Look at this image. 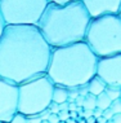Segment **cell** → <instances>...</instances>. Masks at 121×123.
I'll list each match as a JSON object with an SVG mask.
<instances>
[{
  "mask_svg": "<svg viewBox=\"0 0 121 123\" xmlns=\"http://www.w3.org/2000/svg\"><path fill=\"white\" fill-rule=\"evenodd\" d=\"M104 93L108 96V98L111 101L119 100L120 96H121V87H117V86H107Z\"/></svg>",
  "mask_w": 121,
  "mask_h": 123,
  "instance_id": "7c38bea8",
  "label": "cell"
},
{
  "mask_svg": "<svg viewBox=\"0 0 121 123\" xmlns=\"http://www.w3.org/2000/svg\"><path fill=\"white\" fill-rule=\"evenodd\" d=\"M86 123H97V119L94 117H90V118L86 119Z\"/></svg>",
  "mask_w": 121,
  "mask_h": 123,
  "instance_id": "d6a6232c",
  "label": "cell"
},
{
  "mask_svg": "<svg viewBox=\"0 0 121 123\" xmlns=\"http://www.w3.org/2000/svg\"><path fill=\"white\" fill-rule=\"evenodd\" d=\"M49 110H50L52 114H58L59 113V105L55 104V102H50V105H49Z\"/></svg>",
  "mask_w": 121,
  "mask_h": 123,
  "instance_id": "ffe728a7",
  "label": "cell"
},
{
  "mask_svg": "<svg viewBox=\"0 0 121 123\" xmlns=\"http://www.w3.org/2000/svg\"><path fill=\"white\" fill-rule=\"evenodd\" d=\"M71 1H76V0H49V3H54V4H59V5L68 4Z\"/></svg>",
  "mask_w": 121,
  "mask_h": 123,
  "instance_id": "603a6c76",
  "label": "cell"
},
{
  "mask_svg": "<svg viewBox=\"0 0 121 123\" xmlns=\"http://www.w3.org/2000/svg\"><path fill=\"white\" fill-rule=\"evenodd\" d=\"M93 111L94 110H84L83 111V115H81L80 118H84V119H88L90 117H93Z\"/></svg>",
  "mask_w": 121,
  "mask_h": 123,
  "instance_id": "83f0119b",
  "label": "cell"
},
{
  "mask_svg": "<svg viewBox=\"0 0 121 123\" xmlns=\"http://www.w3.org/2000/svg\"><path fill=\"white\" fill-rule=\"evenodd\" d=\"M59 123H66V122H59Z\"/></svg>",
  "mask_w": 121,
  "mask_h": 123,
  "instance_id": "ab89813d",
  "label": "cell"
},
{
  "mask_svg": "<svg viewBox=\"0 0 121 123\" xmlns=\"http://www.w3.org/2000/svg\"><path fill=\"white\" fill-rule=\"evenodd\" d=\"M90 16L80 0L59 5L49 3L37 27L52 48L84 42Z\"/></svg>",
  "mask_w": 121,
  "mask_h": 123,
  "instance_id": "7a4b0ae2",
  "label": "cell"
},
{
  "mask_svg": "<svg viewBox=\"0 0 121 123\" xmlns=\"http://www.w3.org/2000/svg\"><path fill=\"white\" fill-rule=\"evenodd\" d=\"M18 114V86L0 76V123L11 122Z\"/></svg>",
  "mask_w": 121,
  "mask_h": 123,
  "instance_id": "52a82bcc",
  "label": "cell"
},
{
  "mask_svg": "<svg viewBox=\"0 0 121 123\" xmlns=\"http://www.w3.org/2000/svg\"><path fill=\"white\" fill-rule=\"evenodd\" d=\"M84 101H85V97H84V96H79L75 102H76L77 108H83V106H84Z\"/></svg>",
  "mask_w": 121,
  "mask_h": 123,
  "instance_id": "4316f807",
  "label": "cell"
},
{
  "mask_svg": "<svg viewBox=\"0 0 121 123\" xmlns=\"http://www.w3.org/2000/svg\"><path fill=\"white\" fill-rule=\"evenodd\" d=\"M79 96V88H68V102H75Z\"/></svg>",
  "mask_w": 121,
  "mask_h": 123,
  "instance_id": "2e32d148",
  "label": "cell"
},
{
  "mask_svg": "<svg viewBox=\"0 0 121 123\" xmlns=\"http://www.w3.org/2000/svg\"><path fill=\"white\" fill-rule=\"evenodd\" d=\"M49 0H0V12L6 26H37Z\"/></svg>",
  "mask_w": 121,
  "mask_h": 123,
  "instance_id": "8992f818",
  "label": "cell"
},
{
  "mask_svg": "<svg viewBox=\"0 0 121 123\" xmlns=\"http://www.w3.org/2000/svg\"><path fill=\"white\" fill-rule=\"evenodd\" d=\"M107 123H113V121H112V119H111V121H108V122H107Z\"/></svg>",
  "mask_w": 121,
  "mask_h": 123,
  "instance_id": "74e56055",
  "label": "cell"
},
{
  "mask_svg": "<svg viewBox=\"0 0 121 123\" xmlns=\"http://www.w3.org/2000/svg\"><path fill=\"white\" fill-rule=\"evenodd\" d=\"M86 8L90 18L104 14H119L121 0H80Z\"/></svg>",
  "mask_w": 121,
  "mask_h": 123,
  "instance_id": "9c48e42d",
  "label": "cell"
},
{
  "mask_svg": "<svg viewBox=\"0 0 121 123\" xmlns=\"http://www.w3.org/2000/svg\"><path fill=\"white\" fill-rule=\"evenodd\" d=\"M66 123H77V121H76V119L70 118V119H67V121H66Z\"/></svg>",
  "mask_w": 121,
  "mask_h": 123,
  "instance_id": "d590c367",
  "label": "cell"
},
{
  "mask_svg": "<svg viewBox=\"0 0 121 123\" xmlns=\"http://www.w3.org/2000/svg\"><path fill=\"white\" fill-rule=\"evenodd\" d=\"M41 123H49V122H48V121H42Z\"/></svg>",
  "mask_w": 121,
  "mask_h": 123,
  "instance_id": "f35d334b",
  "label": "cell"
},
{
  "mask_svg": "<svg viewBox=\"0 0 121 123\" xmlns=\"http://www.w3.org/2000/svg\"><path fill=\"white\" fill-rule=\"evenodd\" d=\"M70 118L77 119V118H79V115H77V113H76V111H70Z\"/></svg>",
  "mask_w": 121,
  "mask_h": 123,
  "instance_id": "1f68e13d",
  "label": "cell"
},
{
  "mask_svg": "<svg viewBox=\"0 0 121 123\" xmlns=\"http://www.w3.org/2000/svg\"><path fill=\"white\" fill-rule=\"evenodd\" d=\"M76 121H77V123H86V119H84V118H77L76 119Z\"/></svg>",
  "mask_w": 121,
  "mask_h": 123,
  "instance_id": "e575fe53",
  "label": "cell"
},
{
  "mask_svg": "<svg viewBox=\"0 0 121 123\" xmlns=\"http://www.w3.org/2000/svg\"><path fill=\"white\" fill-rule=\"evenodd\" d=\"M98 57L85 42L53 48L47 75L54 86L79 88L97 75Z\"/></svg>",
  "mask_w": 121,
  "mask_h": 123,
  "instance_id": "3957f363",
  "label": "cell"
},
{
  "mask_svg": "<svg viewBox=\"0 0 121 123\" xmlns=\"http://www.w3.org/2000/svg\"><path fill=\"white\" fill-rule=\"evenodd\" d=\"M26 122L27 123H41V117L40 114H32V115H28L26 117Z\"/></svg>",
  "mask_w": 121,
  "mask_h": 123,
  "instance_id": "e0dca14e",
  "label": "cell"
},
{
  "mask_svg": "<svg viewBox=\"0 0 121 123\" xmlns=\"http://www.w3.org/2000/svg\"><path fill=\"white\" fill-rule=\"evenodd\" d=\"M97 76L107 86L121 87V55L98 58Z\"/></svg>",
  "mask_w": 121,
  "mask_h": 123,
  "instance_id": "ba28073f",
  "label": "cell"
},
{
  "mask_svg": "<svg viewBox=\"0 0 121 123\" xmlns=\"http://www.w3.org/2000/svg\"><path fill=\"white\" fill-rule=\"evenodd\" d=\"M58 117H59V121L61 122H66L67 119H70V111H68V110L59 111V113H58Z\"/></svg>",
  "mask_w": 121,
  "mask_h": 123,
  "instance_id": "d6986e66",
  "label": "cell"
},
{
  "mask_svg": "<svg viewBox=\"0 0 121 123\" xmlns=\"http://www.w3.org/2000/svg\"><path fill=\"white\" fill-rule=\"evenodd\" d=\"M120 98H121V96H120Z\"/></svg>",
  "mask_w": 121,
  "mask_h": 123,
  "instance_id": "60d3db41",
  "label": "cell"
},
{
  "mask_svg": "<svg viewBox=\"0 0 121 123\" xmlns=\"http://www.w3.org/2000/svg\"><path fill=\"white\" fill-rule=\"evenodd\" d=\"M111 100L108 98V96H107L106 93H100L99 96H97V108L100 109V110H106V109H110L111 106Z\"/></svg>",
  "mask_w": 121,
  "mask_h": 123,
  "instance_id": "4fadbf2b",
  "label": "cell"
},
{
  "mask_svg": "<svg viewBox=\"0 0 121 123\" xmlns=\"http://www.w3.org/2000/svg\"><path fill=\"white\" fill-rule=\"evenodd\" d=\"M110 110L112 111L113 115H115V114H121V98L115 100V101L111 102Z\"/></svg>",
  "mask_w": 121,
  "mask_h": 123,
  "instance_id": "9a60e30c",
  "label": "cell"
},
{
  "mask_svg": "<svg viewBox=\"0 0 121 123\" xmlns=\"http://www.w3.org/2000/svg\"><path fill=\"white\" fill-rule=\"evenodd\" d=\"M93 117L95 118V119L100 118V117H103V110H100V109L95 108V109H94V111H93Z\"/></svg>",
  "mask_w": 121,
  "mask_h": 123,
  "instance_id": "484cf974",
  "label": "cell"
},
{
  "mask_svg": "<svg viewBox=\"0 0 121 123\" xmlns=\"http://www.w3.org/2000/svg\"><path fill=\"white\" fill-rule=\"evenodd\" d=\"M113 123H121V114H115L112 117Z\"/></svg>",
  "mask_w": 121,
  "mask_h": 123,
  "instance_id": "4dcf8cb0",
  "label": "cell"
},
{
  "mask_svg": "<svg viewBox=\"0 0 121 123\" xmlns=\"http://www.w3.org/2000/svg\"><path fill=\"white\" fill-rule=\"evenodd\" d=\"M50 110H49V109H45L44 111H41L40 113V117H41V121H48L49 119V117H50Z\"/></svg>",
  "mask_w": 121,
  "mask_h": 123,
  "instance_id": "7402d4cb",
  "label": "cell"
},
{
  "mask_svg": "<svg viewBox=\"0 0 121 123\" xmlns=\"http://www.w3.org/2000/svg\"><path fill=\"white\" fill-rule=\"evenodd\" d=\"M117 16H119V17L121 18V6H120V11H119V14H117Z\"/></svg>",
  "mask_w": 121,
  "mask_h": 123,
  "instance_id": "8d00e7d4",
  "label": "cell"
},
{
  "mask_svg": "<svg viewBox=\"0 0 121 123\" xmlns=\"http://www.w3.org/2000/svg\"><path fill=\"white\" fill-rule=\"evenodd\" d=\"M106 87H107V84L97 75L94 76V78H91V80L88 83L89 93L93 95V96H95V97H97V96H99L100 93H103V92L106 91Z\"/></svg>",
  "mask_w": 121,
  "mask_h": 123,
  "instance_id": "30bf717a",
  "label": "cell"
},
{
  "mask_svg": "<svg viewBox=\"0 0 121 123\" xmlns=\"http://www.w3.org/2000/svg\"><path fill=\"white\" fill-rule=\"evenodd\" d=\"M68 101L67 102H63V104L59 105V111H64V110H68Z\"/></svg>",
  "mask_w": 121,
  "mask_h": 123,
  "instance_id": "f546056e",
  "label": "cell"
},
{
  "mask_svg": "<svg viewBox=\"0 0 121 123\" xmlns=\"http://www.w3.org/2000/svg\"><path fill=\"white\" fill-rule=\"evenodd\" d=\"M5 27H6V24H5L4 18H3L1 12H0V39H1L3 34H4V30H5Z\"/></svg>",
  "mask_w": 121,
  "mask_h": 123,
  "instance_id": "44dd1931",
  "label": "cell"
},
{
  "mask_svg": "<svg viewBox=\"0 0 121 123\" xmlns=\"http://www.w3.org/2000/svg\"><path fill=\"white\" fill-rule=\"evenodd\" d=\"M54 83L47 74L18 86V113L25 117L40 114L49 108L53 97Z\"/></svg>",
  "mask_w": 121,
  "mask_h": 123,
  "instance_id": "5b68a950",
  "label": "cell"
},
{
  "mask_svg": "<svg viewBox=\"0 0 121 123\" xmlns=\"http://www.w3.org/2000/svg\"><path fill=\"white\" fill-rule=\"evenodd\" d=\"M84 110H94L97 108V97L93 95H88L85 96V101H84Z\"/></svg>",
  "mask_w": 121,
  "mask_h": 123,
  "instance_id": "5bb4252c",
  "label": "cell"
},
{
  "mask_svg": "<svg viewBox=\"0 0 121 123\" xmlns=\"http://www.w3.org/2000/svg\"><path fill=\"white\" fill-rule=\"evenodd\" d=\"M84 42L98 58L121 55V18L117 14L91 18Z\"/></svg>",
  "mask_w": 121,
  "mask_h": 123,
  "instance_id": "277c9868",
  "label": "cell"
},
{
  "mask_svg": "<svg viewBox=\"0 0 121 123\" xmlns=\"http://www.w3.org/2000/svg\"><path fill=\"white\" fill-rule=\"evenodd\" d=\"M52 51L37 26L8 25L0 39V76L19 86L47 74Z\"/></svg>",
  "mask_w": 121,
  "mask_h": 123,
  "instance_id": "6da1fadb",
  "label": "cell"
},
{
  "mask_svg": "<svg viewBox=\"0 0 121 123\" xmlns=\"http://www.w3.org/2000/svg\"><path fill=\"white\" fill-rule=\"evenodd\" d=\"M112 117H113V114H112V111H111L110 109H106V110L103 111V118H106L107 122L111 121V119H112Z\"/></svg>",
  "mask_w": 121,
  "mask_h": 123,
  "instance_id": "d4e9b609",
  "label": "cell"
},
{
  "mask_svg": "<svg viewBox=\"0 0 121 123\" xmlns=\"http://www.w3.org/2000/svg\"><path fill=\"white\" fill-rule=\"evenodd\" d=\"M68 111H76L77 110V105L76 102H68Z\"/></svg>",
  "mask_w": 121,
  "mask_h": 123,
  "instance_id": "f1b7e54d",
  "label": "cell"
},
{
  "mask_svg": "<svg viewBox=\"0 0 121 123\" xmlns=\"http://www.w3.org/2000/svg\"><path fill=\"white\" fill-rule=\"evenodd\" d=\"M67 101H68V88L62 87V86H54L52 102H55V104L61 105Z\"/></svg>",
  "mask_w": 121,
  "mask_h": 123,
  "instance_id": "8fae6325",
  "label": "cell"
},
{
  "mask_svg": "<svg viewBox=\"0 0 121 123\" xmlns=\"http://www.w3.org/2000/svg\"><path fill=\"white\" fill-rule=\"evenodd\" d=\"M5 123H27L26 122V117L25 115H22V114H16V117L12 119L11 122H5Z\"/></svg>",
  "mask_w": 121,
  "mask_h": 123,
  "instance_id": "ac0fdd59",
  "label": "cell"
},
{
  "mask_svg": "<svg viewBox=\"0 0 121 123\" xmlns=\"http://www.w3.org/2000/svg\"><path fill=\"white\" fill-rule=\"evenodd\" d=\"M49 123H59V117H58V114H50V117L48 119Z\"/></svg>",
  "mask_w": 121,
  "mask_h": 123,
  "instance_id": "cb8c5ba5",
  "label": "cell"
},
{
  "mask_svg": "<svg viewBox=\"0 0 121 123\" xmlns=\"http://www.w3.org/2000/svg\"><path fill=\"white\" fill-rule=\"evenodd\" d=\"M97 123H107V119L103 118V117H100V118L97 119Z\"/></svg>",
  "mask_w": 121,
  "mask_h": 123,
  "instance_id": "836d02e7",
  "label": "cell"
}]
</instances>
